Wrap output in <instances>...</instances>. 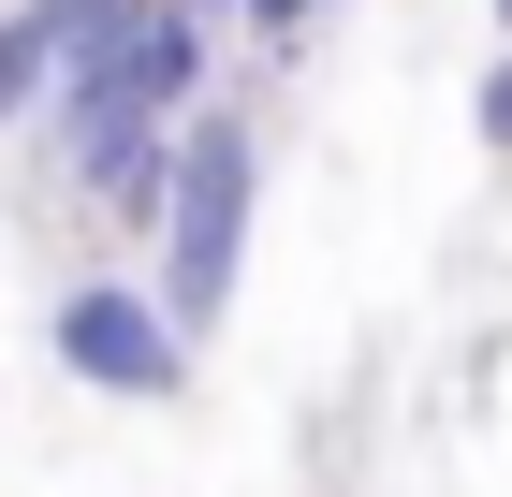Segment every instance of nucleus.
Instances as JSON below:
<instances>
[{
  "mask_svg": "<svg viewBox=\"0 0 512 497\" xmlns=\"http://www.w3.org/2000/svg\"><path fill=\"white\" fill-rule=\"evenodd\" d=\"M103 74H118L147 117H191V103H220V88H205V0H147V30H132L118 59H103Z\"/></svg>",
  "mask_w": 512,
  "mask_h": 497,
  "instance_id": "7ed1b4c3",
  "label": "nucleus"
},
{
  "mask_svg": "<svg viewBox=\"0 0 512 497\" xmlns=\"http://www.w3.org/2000/svg\"><path fill=\"white\" fill-rule=\"evenodd\" d=\"M469 132H483V161H512V44L469 74Z\"/></svg>",
  "mask_w": 512,
  "mask_h": 497,
  "instance_id": "39448f33",
  "label": "nucleus"
},
{
  "mask_svg": "<svg viewBox=\"0 0 512 497\" xmlns=\"http://www.w3.org/2000/svg\"><path fill=\"white\" fill-rule=\"evenodd\" d=\"M44 103H59V30L30 0H0V132H30Z\"/></svg>",
  "mask_w": 512,
  "mask_h": 497,
  "instance_id": "20e7f679",
  "label": "nucleus"
},
{
  "mask_svg": "<svg viewBox=\"0 0 512 497\" xmlns=\"http://www.w3.org/2000/svg\"><path fill=\"white\" fill-rule=\"evenodd\" d=\"M498 44H512V0H498Z\"/></svg>",
  "mask_w": 512,
  "mask_h": 497,
  "instance_id": "0eeeda50",
  "label": "nucleus"
},
{
  "mask_svg": "<svg viewBox=\"0 0 512 497\" xmlns=\"http://www.w3.org/2000/svg\"><path fill=\"white\" fill-rule=\"evenodd\" d=\"M205 15H249V0H205Z\"/></svg>",
  "mask_w": 512,
  "mask_h": 497,
  "instance_id": "423d86ee",
  "label": "nucleus"
},
{
  "mask_svg": "<svg viewBox=\"0 0 512 497\" xmlns=\"http://www.w3.org/2000/svg\"><path fill=\"white\" fill-rule=\"evenodd\" d=\"M44 351H59L74 395H118V410H161L191 381V322L161 307V278H74L44 307Z\"/></svg>",
  "mask_w": 512,
  "mask_h": 497,
  "instance_id": "f03ea898",
  "label": "nucleus"
},
{
  "mask_svg": "<svg viewBox=\"0 0 512 497\" xmlns=\"http://www.w3.org/2000/svg\"><path fill=\"white\" fill-rule=\"evenodd\" d=\"M249 220H264V132L235 103H191L176 117V176H161V307L191 322V351L220 337V307L249 278Z\"/></svg>",
  "mask_w": 512,
  "mask_h": 497,
  "instance_id": "f257e3e1",
  "label": "nucleus"
}]
</instances>
